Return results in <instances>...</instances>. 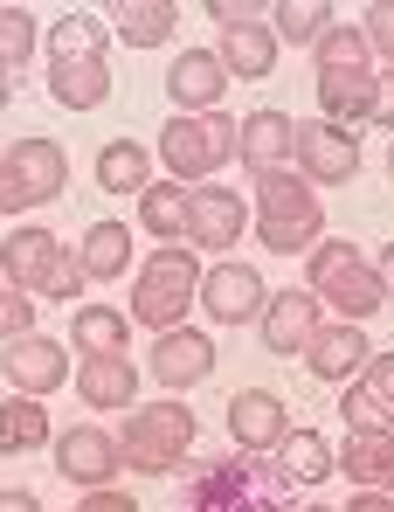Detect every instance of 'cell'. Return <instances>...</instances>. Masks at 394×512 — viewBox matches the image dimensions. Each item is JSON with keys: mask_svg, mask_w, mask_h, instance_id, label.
<instances>
[{"mask_svg": "<svg viewBox=\"0 0 394 512\" xmlns=\"http://www.w3.org/2000/svg\"><path fill=\"white\" fill-rule=\"evenodd\" d=\"M381 450H388V436H346V443H339V478H346L353 492H374Z\"/></svg>", "mask_w": 394, "mask_h": 512, "instance_id": "cell-35", "label": "cell"}, {"mask_svg": "<svg viewBox=\"0 0 394 512\" xmlns=\"http://www.w3.org/2000/svg\"><path fill=\"white\" fill-rule=\"evenodd\" d=\"M312 56H318V70H367V63H374L360 21H332V28L312 42Z\"/></svg>", "mask_w": 394, "mask_h": 512, "instance_id": "cell-34", "label": "cell"}, {"mask_svg": "<svg viewBox=\"0 0 394 512\" xmlns=\"http://www.w3.org/2000/svg\"><path fill=\"white\" fill-rule=\"evenodd\" d=\"M256 326H263L256 340L270 346V353H305V346H312V333L325 326V305H318L312 291L298 284V291H277V298L263 305V319H256Z\"/></svg>", "mask_w": 394, "mask_h": 512, "instance_id": "cell-19", "label": "cell"}, {"mask_svg": "<svg viewBox=\"0 0 394 512\" xmlns=\"http://www.w3.org/2000/svg\"><path fill=\"white\" fill-rule=\"evenodd\" d=\"M222 90H229V70H222L215 49H180V56L166 63V104H173L180 118L222 111Z\"/></svg>", "mask_w": 394, "mask_h": 512, "instance_id": "cell-14", "label": "cell"}, {"mask_svg": "<svg viewBox=\"0 0 394 512\" xmlns=\"http://www.w3.org/2000/svg\"><path fill=\"white\" fill-rule=\"evenodd\" d=\"M194 125H201V146H208V173L229 167V160H236V118H229V111H208V118H194Z\"/></svg>", "mask_w": 394, "mask_h": 512, "instance_id": "cell-38", "label": "cell"}, {"mask_svg": "<svg viewBox=\"0 0 394 512\" xmlns=\"http://www.w3.org/2000/svg\"><path fill=\"white\" fill-rule=\"evenodd\" d=\"M298 512H332V506H318V499H298Z\"/></svg>", "mask_w": 394, "mask_h": 512, "instance_id": "cell-48", "label": "cell"}, {"mask_svg": "<svg viewBox=\"0 0 394 512\" xmlns=\"http://www.w3.org/2000/svg\"><path fill=\"white\" fill-rule=\"evenodd\" d=\"M388 180H394V146H388Z\"/></svg>", "mask_w": 394, "mask_h": 512, "instance_id": "cell-49", "label": "cell"}, {"mask_svg": "<svg viewBox=\"0 0 394 512\" xmlns=\"http://www.w3.org/2000/svg\"><path fill=\"white\" fill-rule=\"evenodd\" d=\"M63 187H70V160H63L56 139H14V146H0V215L49 208Z\"/></svg>", "mask_w": 394, "mask_h": 512, "instance_id": "cell-6", "label": "cell"}, {"mask_svg": "<svg viewBox=\"0 0 394 512\" xmlns=\"http://www.w3.org/2000/svg\"><path fill=\"white\" fill-rule=\"evenodd\" d=\"M70 512H139V499H125L118 485H104V492H83Z\"/></svg>", "mask_w": 394, "mask_h": 512, "instance_id": "cell-41", "label": "cell"}, {"mask_svg": "<svg viewBox=\"0 0 394 512\" xmlns=\"http://www.w3.org/2000/svg\"><path fill=\"white\" fill-rule=\"evenodd\" d=\"M374 492H388V499H394V436H388V450H381V478H374Z\"/></svg>", "mask_w": 394, "mask_h": 512, "instance_id": "cell-46", "label": "cell"}, {"mask_svg": "<svg viewBox=\"0 0 394 512\" xmlns=\"http://www.w3.org/2000/svg\"><path fill=\"white\" fill-rule=\"evenodd\" d=\"M374 125H388V132H394V70L374 77Z\"/></svg>", "mask_w": 394, "mask_h": 512, "instance_id": "cell-42", "label": "cell"}, {"mask_svg": "<svg viewBox=\"0 0 394 512\" xmlns=\"http://www.w3.org/2000/svg\"><path fill=\"white\" fill-rule=\"evenodd\" d=\"M194 409L180 402V395H159V402H139V409H125V429H118V450H125V471H139V478H166V471H180L187 457H194Z\"/></svg>", "mask_w": 394, "mask_h": 512, "instance_id": "cell-2", "label": "cell"}, {"mask_svg": "<svg viewBox=\"0 0 394 512\" xmlns=\"http://www.w3.org/2000/svg\"><path fill=\"white\" fill-rule=\"evenodd\" d=\"M339 416H346V436H394V353H374L353 388L339 395Z\"/></svg>", "mask_w": 394, "mask_h": 512, "instance_id": "cell-12", "label": "cell"}, {"mask_svg": "<svg viewBox=\"0 0 394 512\" xmlns=\"http://www.w3.org/2000/svg\"><path fill=\"white\" fill-rule=\"evenodd\" d=\"M49 63H111V21H97V14H56Z\"/></svg>", "mask_w": 394, "mask_h": 512, "instance_id": "cell-25", "label": "cell"}, {"mask_svg": "<svg viewBox=\"0 0 394 512\" xmlns=\"http://www.w3.org/2000/svg\"><path fill=\"white\" fill-rule=\"evenodd\" d=\"M215 326H249V319H263V305H270V291H263V270L256 263H236V256H222V263H208L201 270V298H194Z\"/></svg>", "mask_w": 394, "mask_h": 512, "instance_id": "cell-9", "label": "cell"}, {"mask_svg": "<svg viewBox=\"0 0 394 512\" xmlns=\"http://www.w3.org/2000/svg\"><path fill=\"white\" fill-rule=\"evenodd\" d=\"M173 28H180V7H173V0H132V7H118V21H111V35H118L125 49H159Z\"/></svg>", "mask_w": 394, "mask_h": 512, "instance_id": "cell-30", "label": "cell"}, {"mask_svg": "<svg viewBox=\"0 0 394 512\" xmlns=\"http://www.w3.org/2000/svg\"><path fill=\"white\" fill-rule=\"evenodd\" d=\"M0 512H42V499H35L28 485H7V492H0Z\"/></svg>", "mask_w": 394, "mask_h": 512, "instance_id": "cell-43", "label": "cell"}, {"mask_svg": "<svg viewBox=\"0 0 394 512\" xmlns=\"http://www.w3.org/2000/svg\"><path fill=\"white\" fill-rule=\"evenodd\" d=\"M339 512H394V499H388V492H353Z\"/></svg>", "mask_w": 394, "mask_h": 512, "instance_id": "cell-44", "label": "cell"}, {"mask_svg": "<svg viewBox=\"0 0 394 512\" xmlns=\"http://www.w3.org/2000/svg\"><path fill=\"white\" fill-rule=\"evenodd\" d=\"M153 160L166 167V180L201 187V180H208V146H201V125H194V118H166V125H159Z\"/></svg>", "mask_w": 394, "mask_h": 512, "instance_id": "cell-23", "label": "cell"}, {"mask_svg": "<svg viewBox=\"0 0 394 512\" xmlns=\"http://www.w3.org/2000/svg\"><path fill=\"white\" fill-rule=\"evenodd\" d=\"M56 471L77 485V492H104V485H118V471H125V450H118V436L97 423H77L56 436Z\"/></svg>", "mask_w": 394, "mask_h": 512, "instance_id": "cell-11", "label": "cell"}, {"mask_svg": "<svg viewBox=\"0 0 394 512\" xmlns=\"http://www.w3.org/2000/svg\"><path fill=\"white\" fill-rule=\"evenodd\" d=\"M249 229L263 236L270 256H305L312 243H325L318 187H305L298 173H263L256 180V201H249Z\"/></svg>", "mask_w": 394, "mask_h": 512, "instance_id": "cell-4", "label": "cell"}, {"mask_svg": "<svg viewBox=\"0 0 394 512\" xmlns=\"http://www.w3.org/2000/svg\"><path fill=\"white\" fill-rule=\"evenodd\" d=\"M201 298V256L187 243L173 250H153L146 263H132V319L146 333H173L187 326V305Z\"/></svg>", "mask_w": 394, "mask_h": 512, "instance_id": "cell-5", "label": "cell"}, {"mask_svg": "<svg viewBox=\"0 0 394 512\" xmlns=\"http://www.w3.org/2000/svg\"><path fill=\"white\" fill-rule=\"evenodd\" d=\"M305 291H312L318 305H332V319H346V326H367V319L388 305V298H381V277H374V263H367V250L346 243V236L305 250Z\"/></svg>", "mask_w": 394, "mask_h": 512, "instance_id": "cell-3", "label": "cell"}, {"mask_svg": "<svg viewBox=\"0 0 394 512\" xmlns=\"http://www.w3.org/2000/svg\"><path fill=\"white\" fill-rule=\"evenodd\" d=\"M208 367H215V333H201V326H173V333H153L146 374H153L166 395H180V388L208 381Z\"/></svg>", "mask_w": 394, "mask_h": 512, "instance_id": "cell-13", "label": "cell"}, {"mask_svg": "<svg viewBox=\"0 0 394 512\" xmlns=\"http://www.w3.org/2000/svg\"><path fill=\"white\" fill-rule=\"evenodd\" d=\"M374 277H381V298H394V243L374 256Z\"/></svg>", "mask_w": 394, "mask_h": 512, "instance_id": "cell-45", "label": "cell"}, {"mask_svg": "<svg viewBox=\"0 0 394 512\" xmlns=\"http://www.w3.org/2000/svg\"><path fill=\"white\" fill-rule=\"evenodd\" d=\"M332 471H339V443H332L325 429L291 423V436L277 443V478H284L291 492H312V485H325Z\"/></svg>", "mask_w": 394, "mask_h": 512, "instance_id": "cell-22", "label": "cell"}, {"mask_svg": "<svg viewBox=\"0 0 394 512\" xmlns=\"http://www.w3.org/2000/svg\"><path fill=\"white\" fill-rule=\"evenodd\" d=\"M97 187H104V194H146V187H153V146L111 139V146L97 153Z\"/></svg>", "mask_w": 394, "mask_h": 512, "instance_id": "cell-27", "label": "cell"}, {"mask_svg": "<svg viewBox=\"0 0 394 512\" xmlns=\"http://www.w3.org/2000/svg\"><path fill=\"white\" fill-rule=\"evenodd\" d=\"M70 346L49 340V333H21V340L0 346V374H7V388L14 395H28V402H49L56 388H70Z\"/></svg>", "mask_w": 394, "mask_h": 512, "instance_id": "cell-8", "label": "cell"}, {"mask_svg": "<svg viewBox=\"0 0 394 512\" xmlns=\"http://www.w3.org/2000/svg\"><path fill=\"white\" fill-rule=\"evenodd\" d=\"M180 512H298V499L277 478V457L229 450V457H208V464L187 471Z\"/></svg>", "mask_w": 394, "mask_h": 512, "instance_id": "cell-1", "label": "cell"}, {"mask_svg": "<svg viewBox=\"0 0 394 512\" xmlns=\"http://www.w3.org/2000/svg\"><path fill=\"white\" fill-rule=\"evenodd\" d=\"M21 333H35V298H28V291H14V284L0 277V346L21 340Z\"/></svg>", "mask_w": 394, "mask_h": 512, "instance_id": "cell-39", "label": "cell"}, {"mask_svg": "<svg viewBox=\"0 0 394 512\" xmlns=\"http://www.w3.org/2000/svg\"><path fill=\"white\" fill-rule=\"evenodd\" d=\"M49 97L63 111H97L111 97V63H49Z\"/></svg>", "mask_w": 394, "mask_h": 512, "instance_id": "cell-29", "label": "cell"}, {"mask_svg": "<svg viewBox=\"0 0 394 512\" xmlns=\"http://www.w3.org/2000/svg\"><path fill=\"white\" fill-rule=\"evenodd\" d=\"M208 14L222 28H242V21H263V0H208Z\"/></svg>", "mask_w": 394, "mask_h": 512, "instance_id": "cell-40", "label": "cell"}, {"mask_svg": "<svg viewBox=\"0 0 394 512\" xmlns=\"http://www.w3.org/2000/svg\"><path fill=\"white\" fill-rule=\"evenodd\" d=\"M215 56H222L229 77H249L256 84V77L277 70V35H270V21H242V28H222V49Z\"/></svg>", "mask_w": 394, "mask_h": 512, "instance_id": "cell-26", "label": "cell"}, {"mask_svg": "<svg viewBox=\"0 0 394 512\" xmlns=\"http://www.w3.org/2000/svg\"><path fill=\"white\" fill-rule=\"evenodd\" d=\"M56 429H49V409L28 402V395H7L0 402V450H42Z\"/></svg>", "mask_w": 394, "mask_h": 512, "instance_id": "cell-32", "label": "cell"}, {"mask_svg": "<svg viewBox=\"0 0 394 512\" xmlns=\"http://www.w3.org/2000/svg\"><path fill=\"white\" fill-rule=\"evenodd\" d=\"M374 63L367 70H318V111H325V125H339V132H360V125H374Z\"/></svg>", "mask_w": 394, "mask_h": 512, "instance_id": "cell-20", "label": "cell"}, {"mask_svg": "<svg viewBox=\"0 0 394 512\" xmlns=\"http://www.w3.org/2000/svg\"><path fill=\"white\" fill-rule=\"evenodd\" d=\"M360 35H367L374 70H394V0H374V7L360 14Z\"/></svg>", "mask_w": 394, "mask_h": 512, "instance_id": "cell-37", "label": "cell"}, {"mask_svg": "<svg viewBox=\"0 0 394 512\" xmlns=\"http://www.w3.org/2000/svg\"><path fill=\"white\" fill-rule=\"evenodd\" d=\"M56 250H63V243H56L42 222H21V229H7V236H0V277H7L14 291L42 298V277H49Z\"/></svg>", "mask_w": 394, "mask_h": 512, "instance_id": "cell-21", "label": "cell"}, {"mask_svg": "<svg viewBox=\"0 0 394 512\" xmlns=\"http://www.w3.org/2000/svg\"><path fill=\"white\" fill-rule=\"evenodd\" d=\"M35 42H42V28H35V14L28 7H0V63L21 77V63L35 56Z\"/></svg>", "mask_w": 394, "mask_h": 512, "instance_id": "cell-36", "label": "cell"}, {"mask_svg": "<svg viewBox=\"0 0 394 512\" xmlns=\"http://www.w3.org/2000/svg\"><path fill=\"white\" fill-rule=\"evenodd\" d=\"M291 146H298V118L277 111V104L249 111L236 125V160L256 173V180H263V173H291Z\"/></svg>", "mask_w": 394, "mask_h": 512, "instance_id": "cell-16", "label": "cell"}, {"mask_svg": "<svg viewBox=\"0 0 394 512\" xmlns=\"http://www.w3.org/2000/svg\"><path fill=\"white\" fill-rule=\"evenodd\" d=\"M325 28H332V0H277V21H270V35H277V42L312 49Z\"/></svg>", "mask_w": 394, "mask_h": 512, "instance_id": "cell-33", "label": "cell"}, {"mask_svg": "<svg viewBox=\"0 0 394 512\" xmlns=\"http://www.w3.org/2000/svg\"><path fill=\"white\" fill-rule=\"evenodd\" d=\"M305 367H312L325 388H339V381H353L367 360H374V346H367V326H346V319H325L312 333V346L298 353Z\"/></svg>", "mask_w": 394, "mask_h": 512, "instance_id": "cell-18", "label": "cell"}, {"mask_svg": "<svg viewBox=\"0 0 394 512\" xmlns=\"http://www.w3.org/2000/svg\"><path fill=\"white\" fill-rule=\"evenodd\" d=\"M229 436L249 457H277V443L291 436V409L277 388H236L229 395Z\"/></svg>", "mask_w": 394, "mask_h": 512, "instance_id": "cell-15", "label": "cell"}, {"mask_svg": "<svg viewBox=\"0 0 394 512\" xmlns=\"http://www.w3.org/2000/svg\"><path fill=\"white\" fill-rule=\"evenodd\" d=\"M77 270H83V284L90 277H125L132 270V222H90L83 229V243H77Z\"/></svg>", "mask_w": 394, "mask_h": 512, "instance_id": "cell-24", "label": "cell"}, {"mask_svg": "<svg viewBox=\"0 0 394 512\" xmlns=\"http://www.w3.org/2000/svg\"><path fill=\"white\" fill-rule=\"evenodd\" d=\"M291 173L305 180V187H346L353 173H360V139L353 132H339V125H298V146H291Z\"/></svg>", "mask_w": 394, "mask_h": 512, "instance_id": "cell-10", "label": "cell"}, {"mask_svg": "<svg viewBox=\"0 0 394 512\" xmlns=\"http://www.w3.org/2000/svg\"><path fill=\"white\" fill-rule=\"evenodd\" d=\"M125 340H132V319H125V312H111V305H77V326H70L77 360H90V353H125Z\"/></svg>", "mask_w": 394, "mask_h": 512, "instance_id": "cell-31", "label": "cell"}, {"mask_svg": "<svg viewBox=\"0 0 394 512\" xmlns=\"http://www.w3.org/2000/svg\"><path fill=\"white\" fill-rule=\"evenodd\" d=\"M242 236H249V201H242L236 187H222V180L187 187V250L222 263Z\"/></svg>", "mask_w": 394, "mask_h": 512, "instance_id": "cell-7", "label": "cell"}, {"mask_svg": "<svg viewBox=\"0 0 394 512\" xmlns=\"http://www.w3.org/2000/svg\"><path fill=\"white\" fill-rule=\"evenodd\" d=\"M70 388H77L90 409H139V367H132V353H90L70 367Z\"/></svg>", "mask_w": 394, "mask_h": 512, "instance_id": "cell-17", "label": "cell"}, {"mask_svg": "<svg viewBox=\"0 0 394 512\" xmlns=\"http://www.w3.org/2000/svg\"><path fill=\"white\" fill-rule=\"evenodd\" d=\"M139 229L159 236V250L187 243V187H180V180H153V187L139 194Z\"/></svg>", "mask_w": 394, "mask_h": 512, "instance_id": "cell-28", "label": "cell"}, {"mask_svg": "<svg viewBox=\"0 0 394 512\" xmlns=\"http://www.w3.org/2000/svg\"><path fill=\"white\" fill-rule=\"evenodd\" d=\"M7 104H14V70L0 63V111H7Z\"/></svg>", "mask_w": 394, "mask_h": 512, "instance_id": "cell-47", "label": "cell"}]
</instances>
